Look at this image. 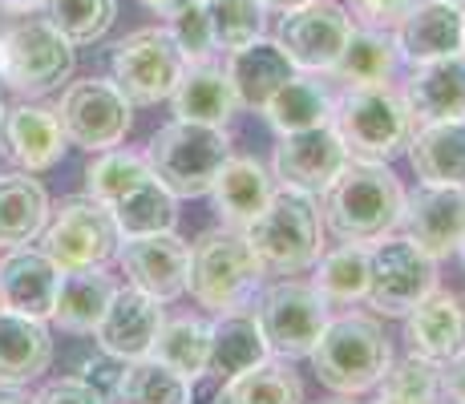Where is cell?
Wrapping results in <instances>:
<instances>
[{"mask_svg": "<svg viewBox=\"0 0 465 404\" xmlns=\"http://www.w3.org/2000/svg\"><path fill=\"white\" fill-rule=\"evenodd\" d=\"M405 186L384 162H356L332 178L324 194H320V211H324V227L340 242H377L401 227L405 214Z\"/></svg>", "mask_w": 465, "mask_h": 404, "instance_id": "cell-1", "label": "cell"}, {"mask_svg": "<svg viewBox=\"0 0 465 404\" xmlns=\"http://www.w3.org/2000/svg\"><path fill=\"white\" fill-rule=\"evenodd\" d=\"M267 267L259 263L243 227H211L191 242V300L211 316L252 311L255 295L263 291Z\"/></svg>", "mask_w": 465, "mask_h": 404, "instance_id": "cell-2", "label": "cell"}, {"mask_svg": "<svg viewBox=\"0 0 465 404\" xmlns=\"http://www.w3.org/2000/svg\"><path fill=\"white\" fill-rule=\"evenodd\" d=\"M308 360L316 380L336 397H364L389 372L392 340L384 336L377 311H340V316H328Z\"/></svg>", "mask_w": 465, "mask_h": 404, "instance_id": "cell-3", "label": "cell"}, {"mask_svg": "<svg viewBox=\"0 0 465 404\" xmlns=\"http://www.w3.org/2000/svg\"><path fill=\"white\" fill-rule=\"evenodd\" d=\"M247 239H252L259 263L267 275H303L320 263L324 255V211L312 194L300 191H275L272 202L247 222Z\"/></svg>", "mask_w": 465, "mask_h": 404, "instance_id": "cell-4", "label": "cell"}, {"mask_svg": "<svg viewBox=\"0 0 465 404\" xmlns=\"http://www.w3.org/2000/svg\"><path fill=\"white\" fill-rule=\"evenodd\" d=\"M332 130L344 142L348 158L356 162H384L401 158L409 150L417 122L409 113L401 89L392 85H344L336 94Z\"/></svg>", "mask_w": 465, "mask_h": 404, "instance_id": "cell-5", "label": "cell"}, {"mask_svg": "<svg viewBox=\"0 0 465 404\" xmlns=\"http://www.w3.org/2000/svg\"><path fill=\"white\" fill-rule=\"evenodd\" d=\"M231 158V138L219 125H203V122H166L163 130L150 138L146 162L154 170V178L183 199H207L219 170Z\"/></svg>", "mask_w": 465, "mask_h": 404, "instance_id": "cell-6", "label": "cell"}, {"mask_svg": "<svg viewBox=\"0 0 465 404\" xmlns=\"http://www.w3.org/2000/svg\"><path fill=\"white\" fill-rule=\"evenodd\" d=\"M77 69V49L45 16H21L0 29V85L21 97H45L69 85Z\"/></svg>", "mask_w": 465, "mask_h": 404, "instance_id": "cell-7", "label": "cell"}, {"mask_svg": "<svg viewBox=\"0 0 465 404\" xmlns=\"http://www.w3.org/2000/svg\"><path fill=\"white\" fill-rule=\"evenodd\" d=\"M252 316L263 331V344L280 360H308V352L316 348L320 331L328 323V300L303 280H280L267 283L255 295Z\"/></svg>", "mask_w": 465, "mask_h": 404, "instance_id": "cell-8", "label": "cell"}, {"mask_svg": "<svg viewBox=\"0 0 465 404\" xmlns=\"http://www.w3.org/2000/svg\"><path fill=\"white\" fill-rule=\"evenodd\" d=\"M118 247H122V231L114 222L110 206H102L89 194L61 199V206H53L49 222L41 231V251L61 271L105 267L118 259Z\"/></svg>", "mask_w": 465, "mask_h": 404, "instance_id": "cell-9", "label": "cell"}, {"mask_svg": "<svg viewBox=\"0 0 465 404\" xmlns=\"http://www.w3.org/2000/svg\"><path fill=\"white\" fill-rule=\"evenodd\" d=\"M53 110H57V122L65 130V142L85 150V154L122 146L134 125V102L114 85V77L69 81Z\"/></svg>", "mask_w": 465, "mask_h": 404, "instance_id": "cell-10", "label": "cell"}, {"mask_svg": "<svg viewBox=\"0 0 465 404\" xmlns=\"http://www.w3.org/2000/svg\"><path fill=\"white\" fill-rule=\"evenodd\" d=\"M437 259L425 255L413 239L384 235L369 242V303L377 316L405 320L429 291H437Z\"/></svg>", "mask_w": 465, "mask_h": 404, "instance_id": "cell-11", "label": "cell"}, {"mask_svg": "<svg viewBox=\"0 0 465 404\" xmlns=\"http://www.w3.org/2000/svg\"><path fill=\"white\" fill-rule=\"evenodd\" d=\"M183 74H186V61L166 25H150V29H138L114 44L110 77L134 105L170 102Z\"/></svg>", "mask_w": 465, "mask_h": 404, "instance_id": "cell-12", "label": "cell"}, {"mask_svg": "<svg viewBox=\"0 0 465 404\" xmlns=\"http://www.w3.org/2000/svg\"><path fill=\"white\" fill-rule=\"evenodd\" d=\"M356 21L336 0H308L288 13H280L275 25V44L288 53L296 74H332Z\"/></svg>", "mask_w": 465, "mask_h": 404, "instance_id": "cell-13", "label": "cell"}, {"mask_svg": "<svg viewBox=\"0 0 465 404\" xmlns=\"http://www.w3.org/2000/svg\"><path fill=\"white\" fill-rule=\"evenodd\" d=\"M263 331L252 311H231V316L211 320V352L199 376H191V404H223L227 389L243 372L267 360Z\"/></svg>", "mask_w": 465, "mask_h": 404, "instance_id": "cell-14", "label": "cell"}, {"mask_svg": "<svg viewBox=\"0 0 465 404\" xmlns=\"http://www.w3.org/2000/svg\"><path fill=\"white\" fill-rule=\"evenodd\" d=\"M344 166H348V150H344V142H340V133L332 125L280 133V142H275V150H272L275 186L312 194V199H320Z\"/></svg>", "mask_w": 465, "mask_h": 404, "instance_id": "cell-15", "label": "cell"}, {"mask_svg": "<svg viewBox=\"0 0 465 404\" xmlns=\"http://www.w3.org/2000/svg\"><path fill=\"white\" fill-rule=\"evenodd\" d=\"M118 267L130 287H138V291L154 295L163 303H174L183 300L186 283H191V242L178 231L122 239Z\"/></svg>", "mask_w": 465, "mask_h": 404, "instance_id": "cell-16", "label": "cell"}, {"mask_svg": "<svg viewBox=\"0 0 465 404\" xmlns=\"http://www.w3.org/2000/svg\"><path fill=\"white\" fill-rule=\"evenodd\" d=\"M166 323V303L154 300V295L138 291V287H118L105 308V316L97 320L94 328V344L97 352L114 356L122 364L146 360L154 352V340Z\"/></svg>", "mask_w": 465, "mask_h": 404, "instance_id": "cell-17", "label": "cell"}, {"mask_svg": "<svg viewBox=\"0 0 465 404\" xmlns=\"http://www.w3.org/2000/svg\"><path fill=\"white\" fill-rule=\"evenodd\" d=\"M397 231L437 263L458 255V242L465 235V186L417 182V191L405 194V214Z\"/></svg>", "mask_w": 465, "mask_h": 404, "instance_id": "cell-18", "label": "cell"}, {"mask_svg": "<svg viewBox=\"0 0 465 404\" xmlns=\"http://www.w3.org/2000/svg\"><path fill=\"white\" fill-rule=\"evenodd\" d=\"M65 130H61L53 105L21 102L0 118V158L13 170H25V174L53 170L65 154Z\"/></svg>", "mask_w": 465, "mask_h": 404, "instance_id": "cell-19", "label": "cell"}, {"mask_svg": "<svg viewBox=\"0 0 465 404\" xmlns=\"http://www.w3.org/2000/svg\"><path fill=\"white\" fill-rule=\"evenodd\" d=\"M57 287H61V267L41 247H33V242L5 247V255H0V308L5 311L49 323L53 303H57Z\"/></svg>", "mask_w": 465, "mask_h": 404, "instance_id": "cell-20", "label": "cell"}, {"mask_svg": "<svg viewBox=\"0 0 465 404\" xmlns=\"http://www.w3.org/2000/svg\"><path fill=\"white\" fill-rule=\"evenodd\" d=\"M405 340L409 352L450 368L465 356V295L437 287L405 316Z\"/></svg>", "mask_w": 465, "mask_h": 404, "instance_id": "cell-21", "label": "cell"}, {"mask_svg": "<svg viewBox=\"0 0 465 404\" xmlns=\"http://www.w3.org/2000/svg\"><path fill=\"white\" fill-rule=\"evenodd\" d=\"M401 61L425 65L437 57H453L465 49V8L445 0H417V8L392 29Z\"/></svg>", "mask_w": 465, "mask_h": 404, "instance_id": "cell-22", "label": "cell"}, {"mask_svg": "<svg viewBox=\"0 0 465 404\" xmlns=\"http://www.w3.org/2000/svg\"><path fill=\"white\" fill-rule=\"evenodd\" d=\"M53 364V331L45 320L0 308V389H29Z\"/></svg>", "mask_w": 465, "mask_h": 404, "instance_id": "cell-23", "label": "cell"}, {"mask_svg": "<svg viewBox=\"0 0 465 404\" xmlns=\"http://www.w3.org/2000/svg\"><path fill=\"white\" fill-rule=\"evenodd\" d=\"M401 97H405L417 125L441 118H465V53L413 65V77L405 81Z\"/></svg>", "mask_w": 465, "mask_h": 404, "instance_id": "cell-24", "label": "cell"}, {"mask_svg": "<svg viewBox=\"0 0 465 404\" xmlns=\"http://www.w3.org/2000/svg\"><path fill=\"white\" fill-rule=\"evenodd\" d=\"M223 69H227L231 85H235L239 105H243V110H259V113H263V105L283 89V81L296 74V65H292L288 53L275 44V37H259L252 44H243V49L227 53Z\"/></svg>", "mask_w": 465, "mask_h": 404, "instance_id": "cell-25", "label": "cell"}, {"mask_svg": "<svg viewBox=\"0 0 465 404\" xmlns=\"http://www.w3.org/2000/svg\"><path fill=\"white\" fill-rule=\"evenodd\" d=\"M170 110L183 122H203L227 130L243 105H239V94L231 85L227 69L211 61V65H186V74L178 77L174 94H170Z\"/></svg>", "mask_w": 465, "mask_h": 404, "instance_id": "cell-26", "label": "cell"}, {"mask_svg": "<svg viewBox=\"0 0 465 404\" xmlns=\"http://www.w3.org/2000/svg\"><path fill=\"white\" fill-rule=\"evenodd\" d=\"M405 154L417 182L465 186V118L421 122L409 138Z\"/></svg>", "mask_w": 465, "mask_h": 404, "instance_id": "cell-27", "label": "cell"}, {"mask_svg": "<svg viewBox=\"0 0 465 404\" xmlns=\"http://www.w3.org/2000/svg\"><path fill=\"white\" fill-rule=\"evenodd\" d=\"M280 191L272 178V166H263L259 158H239L231 154L227 166L219 170L211 186V202H214V214H219L227 227H247L267 202L272 194Z\"/></svg>", "mask_w": 465, "mask_h": 404, "instance_id": "cell-28", "label": "cell"}, {"mask_svg": "<svg viewBox=\"0 0 465 404\" xmlns=\"http://www.w3.org/2000/svg\"><path fill=\"white\" fill-rule=\"evenodd\" d=\"M118 280L105 267H77V271H61L57 303H53V320L69 336H94L97 320L105 316Z\"/></svg>", "mask_w": 465, "mask_h": 404, "instance_id": "cell-29", "label": "cell"}, {"mask_svg": "<svg viewBox=\"0 0 465 404\" xmlns=\"http://www.w3.org/2000/svg\"><path fill=\"white\" fill-rule=\"evenodd\" d=\"M336 94L320 81V74H292L283 89L263 105V118L275 133H300L316 125H332Z\"/></svg>", "mask_w": 465, "mask_h": 404, "instance_id": "cell-30", "label": "cell"}, {"mask_svg": "<svg viewBox=\"0 0 465 404\" xmlns=\"http://www.w3.org/2000/svg\"><path fill=\"white\" fill-rule=\"evenodd\" d=\"M49 191L25 170L0 174V247H25L37 242L49 222Z\"/></svg>", "mask_w": 465, "mask_h": 404, "instance_id": "cell-31", "label": "cell"}, {"mask_svg": "<svg viewBox=\"0 0 465 404\" xmlns=\"http://www.w3.org/2000/svg\"><path fill=\"white\" fill-rule=\"evenodd\" d=\"M397 69H401V53H397L392 33L356 25L344 53H340L332 77H340L344 85H389L397 77Z\"/></svg>", "mask_w": 465, "mask_h": 404, "instance_id": "cell-32", "label": "cell"}, {"mask_svg": "<svg viewBox=\"0 0 465 404\" xmlns=\"http://www.w3.org/2000/svg\"><path fill=\"white\" fill-rule=\"evenodd\" d=\"M110 214H114V222H118L122 239L163 235V231L178 227V199L150 174L146 182H138L134 191L122 194V199L110 206Z\"/></svg>", "mask_w": 465, "mask_h": 404, "instance_id": "cell-33", "label": "cell"}, {"mask_svg": "<svg viewBox=\"0 0 465 404\" xmlns=\"http://www.w3.org/2000/svg\"><path fill=\"white\" fill-rule=\"evenodd\" d=\"M312 287L328 303H361L369 295V242H340L320 255Z\"/></svg>", "mask_w": 465, "mask_h": 404, "instance_id": "cell-34", "label": "cell"}, {"mask_svg": "<svg viewBox=\"0 0 465 404\" xmlns=\"http://www.w3.org/2000/svg\"><path fill=\"white\" fill-rule=\"evenodd\" d=\"M377 404H450L445 397V368L409 352L392 360L377 384Z\"/></svg>", "mask_w": 465, "mask_h": 404, "instance_id": "cell-35", "label": "cell"}, {"mask_svg": "<svg viewBox=\"0 0 465 404\" xmlns=\"http://www.w3.org/2000/svg\"><path fill=\"white\" fill-rule=\"evenodd\" d=\"M114 400L118 404H191V380L183 372H174L170 364L146 356V360H134L122 368Z\"/></svg>", "mask_w": 465, "mask_h": 404, "instance_id": "cell-36", "label": "cell"}, {"mask_svg": "<svg viewBox=\"0 0 465 404\" xmlns=\"http://www.w3.org/2000/svg\"><path fill=\"white\" fill-rule=\"evenodd\" d=\"M223 404H303V380L292 360L267 356L227 389Z\"/></svg>", "mask_w": 465, "mask_h": 404, "instance_id": "cell-37", "label": "cell"}, {"mask_svg": "<svg viewBox=\"0 0 465 404\" xmlns=\"http://www.w3.org/2000/svg\"><path fill=\"white\" fill-rule=\"evenodd\" d=\"M150 174H154V170H150L146 154H134V150H122V146L102 150V154H94V162L85 166V194L97 199L102 206H114L126 191L146 182Z\"/></svg>", "mask_w": 465, "mask_h": 404, "instance_id": "cell-38", "label": "cell"}, {"mask_svg": "<svg viewBox=\"0 0 465 404\" xmlns=\"http://www.w3.org/2000/svg\"><path fill=\"white\" fill-rule=\"evenodd\" d=\"M207 352H211V323L199 320V316H174V320L163 323V331H158L154 352L150 356L170 364L174 372H183L186 380H191V376L203 372Z\"/></svg>", "mask_w": 465, "mask_h": 404, "instance_id": "cell-39", "label": "cell"}, {"mask_svg": "<svg viewBox=\"0 0 465 404\" xmlns=\"http://www.w3.org/2000/svg\"><path fill=\"white\" fill-rule=\"evenodd\" d=\"M45 21L74 49L102 41L118 21V0H45Z\"/></svg>", "mask_w": 465, "mask_h": 404, "instance_id": "cell-40", "label": "cell"}, {"mask_svg": "<svg viewBox=\"0 0 465 404\" xmlns=\"http://www.w3.org/2000/svg\"><path fill=\"white\" fill-rule=\"evenodd\" d=\"M203 8H207V16H211L214 44H219L223 57L235 53V49H243V44L259 41L263 29H267V5L263 0H203Z\"/></svg>", "mask_w": 465, "mask_h": 404, "instance_id": "cell-41", "label": "cell"}, {"mask_svg": "<svg viewBox=\"0 0 465 404\" xmlns=\"http://www.w3.org/2000/svg\"><path fill=\"white\" fill-rule=\"evenodd\" d=\"M166 29H170V37H174V44H178V53H183L186 65H211L214 53H219V44H214V29H211V16H207V8H203V0H199V5H191V8H183L178 16H170Z\"/></svg>", "mask_w": 465, "mask_h": 404, "instance_id": "cell-42", "label": "cell"}, {"mask_svg": "<svg viewBox=\"0 0 465 404\" xmlns=\"http://www.w3.org/2000/svg\"><path fill=\"white\" fill-rule=\"evenodd\" d=\"M348 8H352V21L364 29L392 33L417 8V0H348Z\"/></svg>", "mask_w": 465, "mask_h": 404, "instance_id": "cell-43", "label": "cell"}, {"mask_svg": "<svg viewBox=\"0 0 465 404\" xmlns=\"http://www.w3.org/2000/svg\"><path fill=\"white\" fill-rule=\"evenodd\" d=\"M33 404H110V397L82 376H57L33 397Z\"/></svg>", "mask_w": 465, "mask_h": 404, "instance_id": "cell-44", "label": "cell"}, {"mask_svg": "<svg viewBox=\"0 0 465 404\" xmlns=\"http://www.w3.org/2000/svg\"><path fill=\"white\" fill-rule=\"evenodd\" d=\"M122 368H126V364H122V360H114V356H105V352H102V360H89V364H85L77 376H82V380H89V384H94V389H102L105 397L114 400V392H118V380H122Z\"/></svg>", "mask_w": 465, "mask_h": 404, "instance_id": "cell-45", "label": "cell"}, {"mask_svg": "<svg viewBox=\"0 0 465 404\" xmlns=\"http://www.w3.org/2000/svg\"><path fill=\"white\" fill-rule=\"evenodd\" d=\"M445 397L453 404H465V356L445 368Z\"/></svg>", "mask_w": 465, "mask_h": 404, "instance_id": "cell-46", "label": "cell"}, {"mask_svg": "<svg viewBox=\"0 0 465 404\" xmlns=\"http://www.w3.org/2000/svg\"><path fill=\"white\" fill-rule=\"evenodd\" d=\"M138 5H142V8H150L154 16H166V21H170V16H178L183 8L199 5V0H138Z\"/></svg>", "mask_w": 465, "mask_h": 404, "instance_id": "cell-47", "label": "cell"}, {"mask_svg": "<svg viewBox=\"0 0 465 404\" xmlns=\"http://www.w3.org/2000/svg\"><path fill=\"white\" fill-rule=\"evenodd\" d=\"M0 8L13 16H29V13H37V8H45V0H0Z\"/></svg>", "mask_w": 465, "mask_h": 404, "instance_id": "cell-48", "label": "cell"}, {"mask_svg": "<svg viewBox=\"0 0 465 404\" xmlns=\"http://www.w3.org/2000/svg\"><path fill=\"white\" fill-rule=\"evenodd\" d=\"M0 404H33V397L25 389H0Z\"/></svg>", "mask_w": 465, "mask_h": 404, "instance_id": "cell-49", "label": "cell"}, {"mask_svg": "<svg viewBox=\"0 0 465 404\" xmlns=\"http://www.w3.org/2000/svg\"><path fill=\"white\" fill-rule=\"evenodd\" d=\"M267 8H275V13H288V8H296V5H308V0H263Z\"/></svg>", "mask_w": 465, "mask_h": 404, "instance_id": "cell-50", "label": "cell"}, {"mask_svg": "<svg viewBox=\"0 0 465 404\" xmlns=\"http://www.w3.org/2000/svg\"><path fill=\"white\" fill-rule=\"evenodd\" d=\"M458 259H461V267H465V235H461V242H458Z\"/></svg>", "mask_w": 465, "mask_h": 404, "instance_id": "cell-51", "label": "cell"}, {"mask_svg": "<svg viewBox=\"0 0 465 404\" xmlns=\"http://www.w3.org/2000/svg\"><path fill=\"white\" fill-rule=\"evenodd\" d=\"M328 404H352V397H344V400H328Z\"/></svg>", "mask_w": 465, "mask_h": 404, "instance_id": "cell-52", "label": "cell"}, {"mask_svg": "<svg viewBox=\"0 0 465 404\" xmlns=\"http://www.w3.org/2000/svg\"><path fill=\"white\" fill-rule=\"evenodd\" d=\"M445 5H461L465 8V0H445Z\"/></svg>", "mask_w": 465, "mask_h": 404, "instance_id": "cell-53", "label": "cell"}, {"mask_svg": "<svg viewBox=\"0 0 465 404\" xmlns=\"http://www.w3.org/2000/svg\"><path fill=\"white\" fill-rule=\"evenodd\" d=\"M0 118H5V102H0Z\"/></svg>", "mask_w": 465, "mask_h": 404, "instance_id": "cell-54", "label": "cell"}, {"mask_svg": "<svg viewBox=\"0 0 465 404\" xmlns=\"http://www.w3.org/2000/svg\"><path fill=\"white\" fill-rule=\"evenodd\" d=\"M461 53H465V49H461Z\"/></svg>", "mask_w": 465, "mask_h": 404, "instance_id": "cell-55", "label": "cell"}]
</instances>
